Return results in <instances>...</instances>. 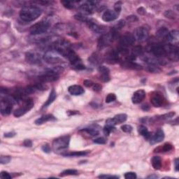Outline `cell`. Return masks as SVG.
<instances>
[{
	"mask_svg": "<svg viewBox=\"0 0 179 179\" xmlns=\"http://www.w3.org/2000/svg\"><path fill=\"white\" fill-rule=\"evenodd\" d=\"M42 11L36 6H25L20 12V18L25 22H32L41 15Z\"/></svg>",
	"mask_w": 179,
	"mask_h": 179,
	"instance_id": "6da1fadb",
	"label": "cell"
},
{
	"mask_svg": "<svg viewBox=\"0 0 179 179\" xmlns=\"http://www.w3.org/2000/svg\"><path fill=\"white\" fill-rule=\"evenodd\" d=\"M50 25V21L47 19L42 20L41 21L34 24L30 27V32L32 35H39L46 33Z\"/></svg>",
	"mask_w": 179,
	"mask_h": 179,
	"instance_id": "7a4b0ae2",
	"label": "cell"
},
{
	"mask_svg": "<svg viewBox=\"0 0 179 179\" xmlns=\"http://www.w3.org/2000/svg\"><path fill=\"white\" fill-rule=\"evenodd\" d=\"M117 38V32L112 31L111 32L102 34L101 37L99 38L98 43H97V46L99 49H102L113 42L115 38Z\"/></svg>",
	"mask_w": 179,
	"mask_h": 179,
	"instance_id": "3957f363",
	"label": "cell"
},
{
	"mask_svg": "<svg viewBox=\"0 0 179 179\" xmlns=\"http://www.w3.org/2000/svg\"><path fill=\"white\" fill-rule=\"evenodd\" d=\"M70 136H62L55 139L53 142V148L55 151H60L68 148L70 145Z\"/></svg>",
	"mask_w": 179,
	"mask_h": 179,
	"instance_id": "277c9868",
	"label": "cell"
},
{
	"mask_svg": "<svg viewBox=\"0 0 179 179\" xmlns=\"http://www.w3.org/2000/svg\"><path fill=\"white\" fill-rule=\"evenodd\" d=\"M34 104L33 99L31 98H28L27 99H26L24 104L21 107L18 108V109H16L14 111L13 115L16 118H20L25 113H27L28 111H30L34 107Z\"/></svg>",
	"mask_w": 179,
	"mask_h": 179,
	"instance_id": "5b68a950",
	"label": "cell"
},
{
	"mask_svg": "<svg viewBox=\"0 0 179 179\" xmlns=\"http://www.w3.org/2000/svg\"><path fill=\"white\" fill-rule=\"evenodd\" d=\"M60 78V75L58 73H57L52 70H49L47 72H46L44 74L38 77V79L44 83H48V82H54L57 80H58V78Z\"/></svg>",
	"mask_w": 179,
	"mask_h": 179,
	"instance_id": "8992f818",
	"label": "cell"
},
{
	"mask_svg": "<svg viewBox=\"0 0 179 179\" xmlns=\"http://www.w3.org/2000/svg\"><path fill=\"white\" fill-rule=\"evenodd\" d=\"M13 100H11V99L4 98L1 99V105H0L1 114L4 115V116L9 115L11 113L12 109H13L12 104H13Z\"/></svg>",
	"mask_w": 179,
	"mask_h": 179,
	"instance_id": "52a82bcc",
	"label": "cell"
},
{
	"mask_svg": "<svg viewBox=\"0 0 179 179\" xmlns=\"http://www.w3.org/2000/svg\"><path fill=\"white\" fill-rule=\"evenodd\" d=\"M97 1H87L80 6V10L83 12V13L87 14H92L97 9Z\"/></svg>",
	"mask_w": 179,
	"mask_h": 179,
	"instance_id": "ba28073f",
	"label": "cell"
},
{
	"mask_svg": "<svg viewBox=\"0 0 179 179\" xmlns=\"http://www.w3.org/2000/svg\"><path fill=\"white\" fill-rule=\"evenodd\" d=\"M127 115L125 113H121V114H118L115 115L113 118H109L106 121V125L113 126L119 125V124L123 123L127 121Z\"/></svg>",
	"mask_w": 179,
	"mask_h": 179,
	"instance_id": "9c48e42d",
	"label": "cell"
},
{
	"mask_svg": "<svg viewBox=\"0 0 179 179\" xmlns=\"http://www.w3.org/2000/svg\"><path fill=\"white\" fill-rule=\"evenodd\" d=\"M150 102L155 107H161L164 105L165 102L163 95L159 92H155L152 93L150 97Z\"/></svg>",
	"mask_w": 179,
	"mask_h": 179,
	"instance_id": "30bf717a",
	"label": "cell"
},
{
	"mask_svg": "<svg viewBox=\"0 0 179 179\" xmlns=\"http://www.w3.org/2000/svg\"><path fill=\"white\" fill-rule=\"evenodd\" d=\"M134 42H135V37L133 34L130 33H126L120 38V45L125 48L132 46Z\"/></svg>",
	"mask_w": 179,
	"mask_h": 179,
	"instance_id": "8fae6325",
	"label": "cell"
},
{
	"mask_svg": "<svg viewBox=\"0 0 179 179\" xmlns=\"http://www.w3.org/2000/svg\"><path fill=\"white\" fill-rule=\"evenodd\" d=\"M134 36L139 41H143L148 38V30L144 27H139L135 30Z\"/></svg>",
	"mask_w": 179,
	"mask_h": 179,
	"instance_id": "7c38bea8",
	"label": "cell"
},
{
	"mask_svg": "<svg viewBox=\"0 0 179 179\" xmlns=\"http://www.w3.org/2000/svg\"><path fill=\"white\" fill-rule=\"evenodd\" d=\"M104 58L106 62L111 64L118 62L120 60L118 51H116V50H110V51L107 52L105 55Z\"/></svg>",
	"mask_w": 179,
	"mask_h": 179,
	"instance_id": "4fadbf2b",
	"label": "cell"
},
{
	"mask_svg": "<svg viewBox=\"0 0 179 179\" xmlns=\"http://www.w3.org/2000/svg\"><path fill=\"white\" fill-rule=\"evenodd\" d=\"M148 50H150L157 58H162L166 55L165 48L164 46H161V45L158 44L155 46H151Z\"/></svg>",
	"mask_w": 179,
	"mask_h": 179,
	"instance_id": "5bb4252c",
	"label": "cell"
},
{
	"mask_svg": "<svg viewBox=\"0 0 179 179\" xmlns=\"http://www.w3.org/2000/svg\"><path fill=\"white\" fill-rule=\"evenodd\" d=\"M44 60L47 63L50 64H58V63L64 62V61L62 60L59 56H56L54 53L51 52H47L44 55Z\"/></svg>",
	"mask_w": 179,
	"mask_h": 179,
	"instance_id": "9a60e30c",
	"label": "cell"
},
{
	"mask_svg": "<svg viewBox=\"0 0 179 179\" xmlns=\"http://www.w3.org/2000/svg\"><path fill=\"white\" fill-rule=\"evenodd\" d=\"M146 97V92L143 90H138L133 94L132 97V103L134 104H140L142 101L145 99Z\"/></svg>",
	"mask_w": 179,
	"mask_h": 179,
	"instance_id": "2e32d148",
	"label": "cell"
},
{
	"mask_svg": "<svg viewBox=\"0 0 179 179\" xmlns=\"http://www.w3.org/2000/svg\"><path fill=\"white\" fill-rule=\"evenodd\" d=\"M118 14L114 11V10L107 9L102 15V20L104 22H112L117 19Z\"/></svg>",
	"mask_w": 179,
	"mask_h": 179,
	"instance_id": "e0dca14e",
	"label": "cell"
},
{
	"mask_svg": "<svg viewBox=\"0 0 179 179\" xmlns=\"http://www.w3.org/2000/svg\"><path fill=\"white\" fill-rule=\"evenodd\" d=\"M86 23L88 25V27H90V29L92 30L94 32H96V33H99V34H102L105 32V27H103V26H101L97 24L96 22L92 21V20H88Z\"/></svg>",
	"mask_w": 179,
	"mask_h": 179,
	"instance_id": "ac0fdd59",
	"label": "cell"
},
{
	"mask_svg": "<svg viewBox=\"0 0 179 179\" xmlns=\"http://www.w3.org/2000/svg\"><path fill=\"white\" fill-rule=\"evenodd\" d=\"M26 60L32 64H38L41 62L40 55L35 52H28L26 53Z\"/></svg>",
	"mask_w": 179,
	"mask_h": 179,
	"instance_id": "d6986e66",
	"label": "cell"
},
{
	"mask_svg": "<svg viewBox=\"0 0 179 179\" xmlns=\"http://www.w3.org/2000/svg\"><path fill=\"white\" fill-rule=\"evenodd\" d=\"M164 139V131L162 129H159L157 130L155 134H154V136L150 139V144H155L158 143H160L163 141Z\"/></svg>",
	"mask_w": 179,
	"mask_h": 179,
	"instance_id": "ffe728a7",
	"label": "cell"
},
{
	"mask_svg": "<svg viewBox=\"0 0 179 179\" xmlns=\"http://www.w3.org/2000/svg\"><path fill=\"white\" fill-rule=\"evenodd\" d=\"M101 74V80L103 82H108L110 81V70L104 66H100L98 69Z\"/></svg>",
	"mask_w": 179,
	"mask_h": 179,
	"instance_id": "44dd1931",
	"label": "cell"
},
{
	"mask_svg": "<svg viewBox=\"0 0 179 179\" xmlns=\"http://www.w3.org/2000/svg\"><path fill=\"white\" fill-rule=\"evenodd\" d=\"M69 92L71 95H74V96H78V95H81L84 93V89L83 88L81 85H73L69 87L68 88Z\"/></svg>",
	"mask_w": 179,
	"mask_h": 179,
	"instance_id": "7402d4cb",
	"label": "cell"
},
{
	"mask_svg": "<svg viewBox=\"0 0 179 179\" xmlns=\"http://www.w3.org/2000/svg\"><path fill=\"white\" fill-rule=\"evenodd\" d=\"M122 67H123L124 68L130 69V70H140L143 69L141 65L132 62V61H129V60L124 61L123 64H122Z\"/></svg>",
	"mask_w": 179,
	"mask_h": 179,
	"instance_id": "603a6c76",
	"label": "cell"
},
{
	"mask_svg": "<svg viewBox=\"0 0 179 179\" xmlns=\"http://www.w3.org/2000/svg\"><path fill=\"white\" fill-rule=\"evenodd\" d=\"M166 38L169 42L170 43H176L178 42L179 38V32L178 30H174L172 31L169 32V33L166 36Z\"/></svg>",
	"mask_w": 179,
	"mask_h": 179,
	"instance_id": "cb8c5ba5",
	"label": "cell"
},
{
	"mask_svg": "<svg viewBox=\"0 0 179 179\" xmlns=\"http://www.w3.org/2000/svg\"><path fill=\"white\" fill-rule=\"evenodd\" d=\"M55 118L51 114H46V115H42L41 117L38 118V119H36L35 122H34V123H35L36 125H40L45 123H46V122L48 121H55Z\"/></svg>",
	"mask_w": 179,
	"mask_h": 179,
	"instance_id": "d4e9b609",
	"label": "cell"
},
{
	"mask_svg": "<svg viewBox=\"0 0 179 179\" xmlns=\"http://www.w3.org/2000/svg\"><path fill=\"white\" fill-rule=\"evenodd\" d=\"M90 151L89 150H85V151H73V152H62L61 155L64 157H81L86 155Z\"/></svg>",
	"mask_w": 179,
	"mask_h": 179,
	"instance_id": "484cf974",
	"label": "cell"
},
{
	"mask_svg": "<svg viewBox=\"0 0 179 179\" xmlns=\"http://www.w3.org/2000/svg\"><path fill=\"white\" fill-rule=\"evenodd\" d=\"M56 97H57V94H56L55 90V89H52L51 92H50V95H49V97H48V99L46 100V102H45L44 104L43 105L42 109H44V108L48 107V106H50V104H51L55 100Z\"/></svg>",
	"mask_w": 179,
	"mask_h": 179,
	"instance_id": "4316f807",
	"label": "cell"
},
{
	"mask_svg": "<svg viewBox=\"0 0 179 179\" xmlns=\"http://www.w3.org/2000/svg\"><path fill=\"white\" fill-rule=\"evenodd\" d=\"M151 163L154 169L159 170L162 166V159L159 156H154L151 160Z\"/></svg>",
	"mask_w": 179,
	"mask_h": 179,
	"instance_id": "83f0119b",
	"label": "cell"
},
{
	"mask_svg": "<svg viewBox=\"0 0 179 179\" xmlns=\"http://www.w3.org/2000/svg\"><path fill=\"white\" fill-rule=\"evenodd\" d=\"M138 132H139V134H141V136H143L145 139H150V132H148V129L145 127V126L143 125L139 126V127H138Z\"/></svg>",
	"mask_w": 179,
	"mask_h": 179,
	"instance_id": "f1b7e54d",
	"label": "cell"
},
{
	"mask_svg": "<svg viewBox=\"0 0 179 179\" xmlns=\"http://www.w3.org/2000/svg\"><path fill=\"white\" fill-rule=\"evenodd\" d=\"M81 131L86 132L87 134H88L89 135L91 136V137H96V136L99 135V129H97L96 127L85 128V129H83Z\"/></svg>",
	"mask_w": 179,
	"mask_h": 179,
	"instance_id": "f546056e",
	"label": "cell"
},
{
	"mask_svg": "<svg viewBox=\"0 0 179 179\" xmlns=\"http://www.w3.org/2000/svg\"><path fill=\"white\" fill-rule=\"evenodd\" d=\"M146 70L148 72L150 73H154V74H159L162 72V70L159 67L157 66L155 64H149L146 67Z\"/></svg>",
	"mask_w": 179,
	"mask_h": 179,
	"instance_id": "4dcf8cb0",
	"label": "cell"
},
{
	"mask_svg": "<svg viewBox=\"0 0 179 179\" xmlns=\"http://www.w3.org/2000/svg\"><path fill=\"white\" fill-rule=\"evenodd\" d=\"M173 149V146L172 143H164L163 146H162V147H159L158 148H156L155 150V152H169L170 151V150H172Z\"/></svg>",
	"mask_w": 179,
	"mask_h": 179,
	"instance_id": "1f68e13d",
	"label": "cell"
},
{
	"mask_svg": "<svg viewBox=\"0 0 179 179\" xmlns=\"http://www.w3.org/2000/svg\"><path fill=\"white\" fill-rule=\"evenodd\" d=\"M168 33H169V30L167 28L165 27H162L161 28H160V29L157 31L156 35L160 38H164V37H166Z\"/></svg>",
	"mask_w": 179,
	"mask_h": 179,
	"instance_id": "d6a6232c",
	"label": "cell"
},
{
	"mask_svg": "<svg viewBox=\"0 0 179 179\" xmlns=\"http://www.w3.org/2000/svg\"><path fill=\"white\" fill-rule=\"evenodd\" d=\"M132 55L135 57V58L137 56L142 55H143V48H142L141 46H135V47L132 49Z\"/></svg>",
	"mask_w": 179,
	"mask_h": 179,
	"instance_id": "836d02e7",
	"label": "cell"
},
{
	"mask_svg": "<svg viewBox=\"0 0 179 179\" xmlns=\"http://www.w3.org/2000/svg\"><path fill=\"white\" fill-rule=\"evenodd\" d=\"M78 174V171L76 169H67L63 171L61 173L60 176H74V175Z\"/></svg>",
	"mask_w": 179,
	"mask_h": 179,
	"instance_id": "e575fe53",
	"label": "cell"
},
{
	"mask_svg": "<svg viewBox=\"0 0 179 179\" xmlns=\"http://www.w3.org/2000/svg\"><path fill=\"white\" fill-rule=\"evenodd\" d=\"M125 20H119V21L117 23L115 24V25L114 26H113V29H112V31L117 32L118 30H121L122 28H123L124 27V26H125Z\"/></svg>",
	"mask_w": 179,
	"mask_h": 179,
	"instance_id": "d590c367",
	"label": "cell"
},
{
	"mask_svg": "<svg viewBox=\"0 0 179 179\" xmlns=\"http://www.w3.org/2000/svg\"><path fill=\"white\" fill-rule=\"evenodd\" d=\"M164 15L166 18H169V19H172L174 20L176 18V14L174 11H172V10H167L164 13Z\"/></svg>",
	"mask_w": 179,
	"mask_h": 179,
	"instance_id": "8d00e7d4",
	"label": "cell"
},
{
	"mask_svg": "<svg viewBox=\"0 0 179 179\" xmlns=\"http://www.w3.org/2000/svg\"><path fill=\"white\" fill-rule=\"evenodd\" d=\"M99 55H97V53H94L92 54V55H91L90 57L89 58V60L91 62L93 63V64H99V61H100V60H99Z\"/></svg>",
	"mask_w": 179,
	"mask_h": 179,
	"instance_id": "74e56055",
	"label": "cell"
},
{
	"mask_svg": "<svg viewBox=\"0 0 179 179\" xmlns=\"http://www.w3.org/2000/svg\"><path fill=\"white\" fill-rule=\"evenodd\" d=\"M115 99H116V95H115L114 93H110L106 97L105 101L106 103L109 104L113 102V101H114Z\"/></svg>",
	"mask_w": 179,
	"mask_h": 179,
	"instance_id": "f35d334b",
	"label": "cell"
},
{
	"mask_svg": "<svg viewBox=\"0 0 179 179\" xmlns=\"http://www.w3.org/2000/svg\"><path fill=\"white\" fill-rule=\"evenodd\" d=\"M74 18L78 21L81 22H87L88 21V18H87L86 16L83 15V14H76V15L74 16Z\"/></svg>",
	"mask_w": 179,
	"mask_h": 179,
	"instance_id": "ab89813d",
	"label": "cell"
},
{
	"mask_svg": "<svg viewBox=\"0 0 179 179\" xmlns=\"http://www.w3.org/2000/svg\"><path fill=\"white\" fill-rule=\"evenodd\" d=\"M115 130V127L113 126H109L106 125L104 128V133L105 134V135L109 136L110 133H111L112 132H113Z\"/></svg>",
	"mask_w": 179,
	"mask_h": 179,
	"instance_id": "60d3db41",
	"label": "cell"
},
{
	"mask_svg": "<svg viewBox=\"0 0 179 179\" xmlns=\"http://www.w3.org/2000/svg\"><path fill=\"white\" fill-rule=\"evenodd\" d=\"M11 160V156H4L1 155L0 158V163L1 164H6L9 163Z\"/></svg>",
	"mask_w": 179,
	"mask_h": 179,
	"instance_id": "b9f144b4",
	"label": "cell"
},
{
	"mask_svg": "<svg viewBox=\"0 0 179 179\" xmlns=\"http://www.w3.org/2000/svg\"><path fill=\"white\" fill-rule=\"evenodd\" d=\"M61 4L64 6V7L67 9H72L74 8V4H73L72 1H61Z\"/></svg>",
	"mask_w": 179,
	"mask_h": 179,
	"instance_id": "7bdbcfd3",
	"label": "cell"
},
{
	"mask_svg": "<svg viewBox=\"0 0 179 179\" xmlns=\"http://www.w3.org/2000/svg\"><path fill=\"white\" fill-rule=\"evenodd\" d=\"M122 4H123V3H122V1H117V2L114 4V11L116 12L118 15L121 11Z\"/></svg>",
	"mask_w": 179,
	"mask_h": 179,
	"instance_id": "ee69618b",
	"label": "cell"
},
{
	"mask_svg": "<svg viewBox=\"0 0 179 179\" xmlns=\"http://www.w3.org/2000/svg\"><path fill=\"white\" fill-rule=\"evenodd\" d=\"M175 112H169V113H166V114H164L161 115V116H160V119L161 120H166V119H169L171 118H173L175 115Z\"/></svg>",
	"mask_w": 179,
	"mask_h": 179,
	"instance_id": "f6af8a7d",
	"label": "cell"
},
{
	"mask_svg": "<svg viewBox=\"0 0 179 179\" xmlns=\"http://www.w3.org/2000/svg\"><path fill=\"white\" fill-rule=\"evenodd\" d=\"M121 129L124 132H126V133H130V132L132 131V129H133V127L129 125H123L121 127Z\"/></svg>",
	"mask_w": 179,
	"mask_h": 179,
	"instance_id": "bcb514c9",
	"label": "cell"
},
{
	"mask_svg": "<svg viewBox=\"0 0 179 179\" xmlns=\"http://www.w3.org/2000/svg\"><path fill=\"white\" fill-rule=\"evenodd\" d=\"M126 179H135L137 178V174L134 172H127L124 175Z\"/></svg>",
	"mask_w": 179,
	"mask_h": 179,
	"instance_id": "7dc6e473",
	"label": "cell"
},
{
	"mask_svg": "<svg viewBox=\"0 0 179 179\" xmlns=\"http://www.w3.org/2000/svg\"><path fill=\"white\" fill-rule=\"evenodd\" d=\"M99 178H107V179H117L119 178V176H111V175H106V174H101L99 175L98 176Z\"/></svg>",
	"mask_w": 179,
	"mask_h": 179,
	"instance_id": "c3c4849f",
	"label": "cell"
},
{
	"mask_svg": "<svg viewBox=\"0 0 179 179\" xmlns=\"http://www.w3.org/2000/svg\"><path fill=\"white\" fill-rule=\"evenodd\" d=\"M94 143L97 144H105L107 143V139L104 137H99L94 140Z\"/></svg>",
	"mask_w": 179,
	"mask_h": 179,
	"instance_id": "681fc988",
	"label": "cell"
},
{
	"mask_svg": "<svg viewBox=\"0 0 179 179\" xmlns=\"http://www.w3.org/2000/svg\"><path fill=\"white\" fill-rule=\"evenodd\" d=\"M0 177L2 179H11L12 178V176L10 175V174L7 172H1L0 174Z\"/></svg>",
	"mask_w": 179,
	"mask_h": 179,
	"instance_id": "f907efd6",
	"label": "cell"
},
{
	"mask_svg": "<svg viewBox=\"0 0 179 179\" xmlns=\"http://www.w3.org/2000/svg\"><path fill=\"white\" fill-rule=\"evenodd\" d=\"M92 90L95 92H100L101 90V89H102V86H101V85L99 84V83H94L93 85L92 86Z\"/></svg>",
	"mask_w": 179,
	"mask_h": 179,
	"instance_id": "816d5d0a",
	"label": "cell"
},
{
	"mask_svg": "<svg viewBox=\"0 0 179 179\" xmlns=\"http://www.w3.org/2000/svg\"><path fill=\"white\" fill-rule=\"evenodd\" d=\"M41 148L43 151L46 152V153H50V151H51V148H50V146L48 145V144H45V145L42 146Z\"/></svg>",
	"mask_w": 179,
	"mask_h": 179,
	"instance_id": "f5cc1de1",
	"label": "cell"
},
{
	"mask_svg": "<svg viewBox=\"0 0 179 179\" xmlns=\"http://www.w3.org/2000/svg\"><path fill=\"white\" fill-rule=\"evenodd\" d=\"M83 84H84L85 86H86L87 87H90L92 86L93 84H94V83H93L91 80L86 79V80H85L84 81H83Z\"/></svg>",
	"mask_w": 179,
	"mask_h": 179,
	"instance_id": "db71d44e",
	"label": "cell"
},
{
	"mask_svg": "<svg viewBox=\"0 0 179 179\" xmlns=\"http://www.w3.org/2000/svg\"><path fill=\"white\" fill-rule=\"evenodd\" d=\"M23 145L25 147H32V141L30 139H25L23 142Z\"/></svg>",
	"mask_w": 179,
	"mask_h": 179,
	"instance_id": "11a10c76",
	"label": "cell"
},
{
	"mask_svg": "<svg viewBox=\"0 0 179 179\" xmlns=\"http://www.w3.org/2000/svg\"><path fill=\"white\" fill-rule=\"evenodd\" d=\"M127 20H129V22H134V21H137L138 18L136 16H130L127 17Z\"/></svg>",
	"mask_w": 179,
	"mask_h": 179,
	"instance_id": "9f6ffc18",
	"label": "cell"
},
{
	"mask_svg": "<svg viewBox=\"0 0 179 179\" xmlns=\"http://www.w3.org/2000/svg\"><path fill=\"white\" fill-rule=\"evenodd\" d=\"M16 135V133L13 132H7V133L4 134V137L7 138H11V137H13L14 136Z\"/></svg>",
	"mask_w": 179,
	"mask_h": 179,
	"instance_id": "6f0895ef",
	"label": "cell"
},
{
	"mask_svg": "<svg viewBox=\"0 0 179 179\" xmlns=\"http://www.w3.org/2000/svg\"><path fill=\"white\" fill-rule=\"evenodd\" d=\"M179 160L178 158H176L174 160V165H175V170L178 172L179 170Z\"/></svg>",
	"mask_w": 179,
	"mask_h": 179,
	"instance_id": "680465c9",
	"label": "cell"
},
{
	"mask_svg": "<svg viewBox=\"0 0 179 179\" xmlns=\"http://www.w3.org/2000/svg\"><path fill=\"white\" fill-rule=\"evenodd\" d=\"M137 13L140 15H144L146 13V9L143 7H140L137 10Z\"/></svg>",
	"mask_w": 179,
	"mask_h": 179,
	"instance_id": "91938a15",
	"label": "cell"
},
{
	"mask_svg": "<svg viewBox=\"0 0 179 179\" xmlns=\"http://www.w3.org/2000/svg\"><path fill=\"white\" fill-rule=\"evenodd\" d=\"M141 109L144 111H148L150 110V107L148 104H144L141 107Z\"/></svg>",
	"mask_w": 179,
	"mask_h": 179,
	"instance_id": "94428289",
	"label": "cell"
},
{
	"mask_svg": "<svg viewBox=\"0 0 179 179\" xmlns=\"http://www.w3.org/2000/svg\"><path fill=\"white\" fill-rule=\"evenodd\" d=\"M67 113H68L69 115H75V114H78V111H69L68 112H67Z\"/></svg>",
	"mask_w": 179,
	"mask_h": 179,
	"instance_id": "6125c7cd",
	"label": "cell"
},
{
	"mask_svg": "<svg viewBox=\"0 0 179 179\" xmlns=\"http://www.w3.org/2000/svg\"><path fill=\"white\" fill-rule=\"evenodd\" d=\"M158 176H157V175H150V176H148L147 177V178H151V179H155V178H158Z\"/></svg>",
	"mask_w": 179,
	"mask_h": 179,
	"instance_id": "be15d7a7",
	"label": "cell"
}]
</instances>
